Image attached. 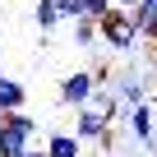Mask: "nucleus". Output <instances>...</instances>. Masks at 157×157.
<instances>
[{
    "mask_svg": "<svg viewBox=\"0 0 157 157\" xmlns=\"http://www.w3.org/2000/svg\"><path fill=\"white\" fill-rule=\"evenodd\" d=\"M74 42H78V46H93V42H97V23H93V19H78V23H74Z\"/></svg>",
    "mask_w": 157,
    "mask_h": 157,
    "instance_id": "9b49d317",
    "label": "nucleus"
},
{
    "mask_svg": "<svg viewBox=\"0 0 157 157\" xmlns=\"http://www.w3.org/2000/svg\"><path fill=\"white\" fill-rule=\"evenodd\" d=\"M116 97H120L125 106H139V102H148V83H143L139 74H125L120 88H116Z\"/></svg>",
    "mask_w": 157,
    "mask_h": 157,
    "instance_id": "6e6552de",
    "label": "nucleus"
},
{
    "mask_svg": "<svg viewBox=\"0 0 157 157\" xmlns=\"http://www.w3.org/2000/svg\"><path fill=\"white\" fill-rule=\"evenodd\" d=\"M125 125H129V134H134L139 143H152V129H157V111H152V102H139V106H129Z\"/></svg>",
    "mask_w": 157,
    "mask_h": 157,
    "instance_id": "20e7f679",
    "label": "nucleus"
},
{
    "mask_svg": "<svg viewBox=\"0 0 157 157\" xmlns=\"http://www.w3.org/2000/svg\"><path fill=\"white\" fill-rule=\"evenodd\" d=\"M152 111H157V102H152Z\"/></svg>",
    "mask_w": 157,
    "mask_h": 157,
    "instance_id": "f3484780",
    "label": "nucleus"
},
{
    "mask_svg": "<svg viewBox=\"0 0 157 157\" xmlns=\"http://www.w3.org/2000/svg\"><path fill=\"white\" fill-rule=\"evenodd\" d=\"M33 19H37V28H42V33H51L56 23H65V19H60V10H56V0H37V14H33Z\"/></svg>",
    "mask_w": 157,
    "mask_h": 157,
    "instance_id": "9d476101",
    "label": "nucleus"
},
{
    "mask_svg": "<svg viewBox=\"0 0 157 157\" xmlns=\"http://www.w3.org/2000/svg\"><path fill=\"white\" fill-rule=\"evenodd\" d=\"M93 93H97V78H93L88 69H74V74L60 78V102H65L69 111H83Z\"/></svg>",
    "mask_w": 157,
    "mask_h": 157,
    "instance_id": "7ed1b4c3",
    "label": "nucleus"
},
{
    "mask_svg": "<svg viewBox=\"0 0 157 157\" xmlns=\"http://www.w3.org/2000/svg\"><path fill=\"white\" fill-rule=\"evenodd\" d=\"M37 139V120L23 116V111H10L0 116V157H19L23 148H33Z\"/></svg>",
    "mask_w": 157,
    "mask_h": 157,
    "instance_id": "f03ea898",
    "label": "nucleus"
},
{
    "mask_svg": "<svg viewBox=\"0 0 157 157\" xmlns=\"http://www.w3.org/2000/svg\"><path fill=\"white\" fill-rule=\"evenodd\" d=\"M106 10H111V0H83V19H93V23H97Z\"/></svg>",
    "mask_w": 157,
    "mask_h": 157,
    "instance_id": "ddd939ff",
    "label": "nucleus"
},
{
    "mask_svg": "<svg viewBox=\"0 0 157 157\" xmlns=\"http://www.w3.org/2000/svg\"><path fill=\"white\" fill-rule=\"evenodd\" d=\"M19 157H46V148H23Z\"/></svg>",
    "mask_w": 157,
    "mask_h": 157,
    "instance_id": "dca6fc26",
    "label": "nucleus"
},
{
    "mask_svg": "<svg viewBox=\"0 0 157 157\" xmlns=\"http://www.w3.org/2000/svg\"><path fill=\"white\" fill-rule=\"evenodd\" d=\"M0 116H5V111H0Z\"/></svg>",
    "mask_w": 157,
    "mask_h": 157,
    "instance_id": "a211bd4d",
    "label": "nucleus"
},
{
    "mask_svg": "<svg viewBox=\"0 0 157 157\" xmlns=\"http://www.w3.org/2000/svg\"><path fill=\"white\" fill-rule=\"evenodd\" d=\"M97 42H102L106 51H134L139 28H134L129 10H106V14L97 19Z\"/></svg>",
    "mask_w": 157,
    "mask_h": 157,
    "instance_id": "f257e3e1",
    "label": "nucleus"
},
{
    "mask_svg": "<svg viewBox=\"0 0 157 157\" xmlns=\"http://www.w3.org/2000/svg\"><path fill=\"white\" fill-rule=\"evenodd\" d=\"M152 51H157V46H152Z\"/></svg>",
    "mask_w": 157,
    "mask_h": 157,
    "instance_id": "6ab92c4d",
    "label": "nucleus"
},
{
    "mask_svg": "<svg viewBox=\"0 0 157 157\" xmlns=\"http://www.w3.org/2000/svg\"><path fill=\"white\" fill-rule=\"evenodd\" d=\"M74 134H78V139H97V143H102V139L111 134V120H106L102 111L83 106V111H78V120H74Z\"/></svg>",
    "mask_w": 157,
    "mask_h": 157,
    "instance_id": "39448f33",
    "label": "nucleus"
},
{
    "mask_svg": "<svg viewBox=\"0 0 157 157\" xmlns=\"http://www.w3.org/2000/svg\"><path fill=\"white\" fill-rule=\"evenodd\" d=\"M139 0H111V10H134Z\"/></svg>",
    "mask_w": 157,
    "mask_h": 157,
    "instance_id": "2eb2a0df",
    "label": "nucleus"
},
{
    "mask_svg": "<svg viewBox=\"0 0 157 157\" xmlns=\"http://www.w3.org/2000/svg\"><path fill=\"white\" fill-rule=\"evenodd\" d=\"M56 10H60V19L78 23V19H83V0H56Z\"/></svg>",
    "mask_w": 157,
    "mask_h": 157,
    "instance_id": "f8f14e48",
    "label": "nucleus"
},
{
    "mask_svg": "<svg viewBox=\"0 0 157 157\" xmlns=\"http://www.w3.org/2000/svg\"><path fill=\"white\" fill-rule=\"evenodd\" d=\"M28 106V88L19 83V78H10V74H0V111H23Z\"/></svg>",
    "mask_w": 157,
    "mask_h": 157,
    "instance_id": "423d86ee",
    "label": "nucleus"
},
{
    "mask_svg": "<svg viewBox=\"0 0 157 157\" xmlns=\"http://www.w3.org/2000/svg\"><path fill=\"white\" fill-rule=\"evenodd\" d=\"M88 106H93V111H102L106 120H116V111H120V97H116V93H106V88H97V93L88 97Z\"/></svg>",
    "mask_w": 157,
    "mask_h": 157,
    "instance_id": "1a4fd4ad",
    "label": "nucleus"
},
{
    "mask_svg": "<svg viewBox=\"0 0 157 157\" xmlns=\"http://www.w3.org/2000/svg\"><path fill=\"white\" fill-rule=\"evenodd\" d=\"M46 157H83V139L56 129V134H46Z\"/></svg>",
    "mask_w": 157,
    "mask_h": 157,
    "instance_id": "0eeeda50",
    "label": "nucleus"
},
{
    "mask_svg": "<svg viewBox=\"0 0 157 157\" xmlns=\"http://www.w3.org/2000/svg\"><path fill=\"white\" fill-rule=\"evenodd\" d=\"M139 37H143V42H148V46H157V19H148V23H143V28H139Z\"/></svg>",
    "mask_w": 157,
    "mask_h": 157,
    "instance_id": "4468645a",
    "label": "nucleus"
}]
</instances>
